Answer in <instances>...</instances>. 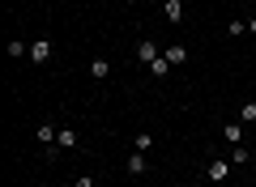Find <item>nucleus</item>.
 Here are the masks:
<instances>
[{
    "mask_svg": "<svg viewBox=\"0 0 256 187\" xmlns=\"http://www.w3.org/2000/svg\"><path fill=\"white\" fill-rule=\"evenodd\" d=\"M9 55H18V60H22V55H30V43H22V38H13V43H9Z\"/></svg>",
    "mask_w": 256,
    "mask_h": 187,
    "instance_id": "nucleus-14",
    "label": "nucleus"
},
{
    "mask_svg": "<svg viewBox=\"0 0 256 187\" xmlns=\"http://www.w3.org/2000/svg\"><path fill=\"white\" fill-rule=\"evenodd\" d=\"M90 77H94V81H107V77H111V64H107V60H90Z\"/></svg>",
    "mask_w": 256,
    "mask_h": 187,
    "instance_id": "nucleus-10",
    "label": "nucleus"
},
{
    "mask_svg": "<svg viewBox=\"0 0 256 187\" xmlns=\"http://www.w3.org/2000/svg\"><path fill=\"white\" fill-rule=\"evenodd\" d=\"M52 60V43H47V38H34V43H30V64H47Z\"/></svg>",
    "mask_w": 256,
    "mask_h": 187,
    "instance_id": "nucleus-4",
    "label": "nucleus"
},
{
    "mask_svg": "<svg viewBox=\"0 0 256 187\" xmlns=\"http://www.w3.org/2000/svg\"><path fill=\"white\" fill-rule=\"evenodd\" d=\"M244 30H248V21H244V17H235V21H226V34H235V38H239V34H244Z\"/></svg>",
    "mask_w": 256,
    "mask_h": 187,
    "instance_id": "nucleus-15",
    "label": "nucleus"
},
{
    "mask_svg": "<svg viewBox=\"0 0 256 187\" xmlns=\"http://www.w3.org/2000/svg\"><path fill=\"white\" fill-rule=\"evenodd\" d=\"M158 55H162V51H158V43H154V38H141V43H137V60L146 64V68L158 60Z\"/></svg>",
    "mask_w": 256,
    "mask_h": 187,
    "instance_id": "nucleus-2",
    "label": "nucleus"
},
{
    "mask_svg": "<svg viewBox=\"0 0 256 187\" xmlns=\"http://www.w3.org/2000/svg\"><path fill=\"white\" fill-rule=\"evenodd\" d=\"M239 119H244V124H256V102H244V107H239Z\"/></svg>",
    "mask_w": 256,
    "mask_h": 187,
    "instance_id": "nucleus-12",
    "label": "nucleus"
},
{
    "mask_svg": "<svg viewBox=\"0 0 256 187\" xmlns=\"http://www.w3.org/2000/svg\"><path fill=\"white\" fill-rule=\"evenodd\" d=\"M162 55L171 60V68H175V64H188V47H184V43H171V47H162Z\"/></svg>",
    "mask_w": 256,
    "mask_h": 187,
    "instance_id": "nucleus-6",
    "label": "nucleus"
},
{
    "mask_svg": "<svg viewBox=\"0 0 256 187\" xmlns=\"http://www.w3.org/2000/svg\"><path fill=\"white\" fill-rule=\"evenodd\" d=\"M77 187H98V179L94 175H77Z\"/></svg>",
    "mask_w": 256,
    "mask_h": 187,
    "instance_id": "nucleus-17",
    "label": "nucleus"
},
{
    "mask_svg": "<svg viewBox=\"0 0 256 187\" xmlns=\"http://www.w3.org/2000/svg\"><path fill=\"white\" fill-rule=\"evenodd\" d=\"M162 13H166V21H184V0H166Z\"/></svg>",
    "mask_w": 256,
    "mask_h": 187,
    "instance_id": "nucleus-9",
    "label": "nucleus"
},
{
    "mask_svg": "<svg viewBox=\"0 0 256 187\" xmlns=\"http://www.w3.org/2000/svg\"><path fill=\"white\" fill-rule=\"evenodd\" d=\"M132 145H137V153H150V149H154V136H150V132H141Z\"/></svg>",
    "mask_w": 256,
    "mask_h": 187,
    "instance_id": "nucleus-13",
    "label": "nucleus"
},
{
    "mask_svg": "<svg viewBox=\"0 0 256 187\" xmlns=\"http://www.w3.org/2000/svg\"><path fill=\"white\" fill-rule=\"evenodd\" d=\"M230 162H248V149H244V145H230Z\"/></svg>",
    "mask_w": 256,
    "mask_h": 187,
    "instance_id": "nucleus-16",
    "label": "nucleus"
},
{
    "mask_svg": "<svg viewBox=\"0 0 256 187\" xmlns=\"http://www.w3.org/2000/svg\"><path fill=\"white\" fill-rule=\"evenodd\" d=\"M56 149H77V132H73V128H60V136H56Z\"/></svg>",
    "mask_w": 256,
    "mask_h": 187,
    "instance_id": "nucleus-8",
    "label": "nucleus"
},
{
    "mask_svg": "<svg viewBox=\"0 0 256 187\" xmlns=\"http://www.w3.org/2000/svg\"><path fill=\"white\" fill-rule=\"evenodd\" d=\"M244 119H230V124H222V141L226 145H244Z\"/></svg>",
    "mask_w": 256,
    "mask_h": 187,
    "instance_id": "nucleus-1",
    "label": "nucleus"
},
{
    "mask_svg": "<svg viewBox=\"0 0 256 187\" xmlns=\"http://www.w3.org/2000/svg\"><path fill=\"white\" fill-rule=\"evenodd\" d=\"M34 136H38V145H56L60 128H56V124H38V128H34Z\"/></svg>",
    "mask_w": 256,
    "mask_h": 187,
    "instance_id": "nucleus-7",
    "label": "nucleus"
},
{
    "mask_svg": "<svg viewBox=\"0 0 256 187\" xmlns=\"http://www.w3.org/2000/svg\"><path fill=\"white\" fill-rule=\"evenodd\" d=\"M226 175H230V162H210V170H205L210 183H226Z\"/></svg>",
    "mask_w": 256,
    "mask_h": 187,
    "instance_id": "nucleus-5",
    "label": "nucleus"
},
{
    "mask_svg": "<svg viewBox=\"0 0 256 187\" xmlns=\"http://www.w3.org/2000/svg\"><path fill=\"white\" fill-rule=\"evenodd\" d=\"M166 72H171V60H166V55H158V60L150 64V77H158V81H162Z\"/></svg>",
    "mask_w": 256,
    "mask_h": 187,
    "instance_id": "nucleus-11",
    "label": "nucleus"
},
{
    "mask_svg": "<svg viewBox=\"0 0 256 187\" xmlns=\"http://www.w3.org/2000/svg\"><path fill=\"white\" fill-rule=\"evenodd\" d=\"M248 30H252V34H256V17H252V21H248Z\"/></svg>",
    "mask_w": 256,
    "mask_h": 187,
    "instance_id": "nucleus-18",
    "label": "nucleus"
},
{
    "mask_svg": "<svg viewBox=\"0 0 256 187\" xmlns=\"http://www.w3.org/2000/svg\"><path fill=\"white\" fill-rule=\"evenodd\" d=\"M124 170H128V175H132V179H141V175H146V170H150L146 153H128V158H124Z\"/></svg>",
    "mask_w": 256,
    "mask_h": 187,
    "instance_id": "nucleus-3",
    "label": "nucleus"
},
{
    "mask_svg": "<svg viewBox=\"0 0 256 187\" xmlns=\"http://www.w3.org/2000/svg\"><path fill=\"white\" fill-rule=\"evenodd\" d=\"M188 187H201V183H188Z\"/></svg>",
    "mask_w": 256,
    "mask_h": 187,
    "instance_id": "nucleus-19",
    "label": "nucleus"
}]
</instances>
